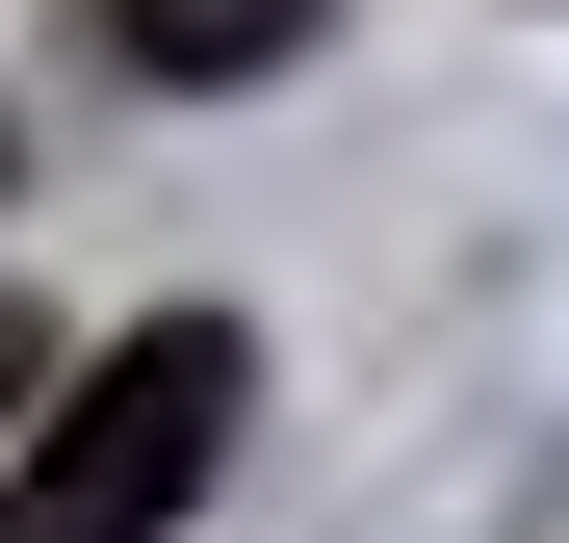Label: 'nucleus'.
<instances>
[{
	"mask_svg": "<svg viewBox=\"0 0 569 543\" xmlns=\"http://www.w3.org/2000/svg\"><path fill=\"white\" fill-rule=\"evenodd\" d=\"M233 311H156V336H104L78 362V414L0 466V543H156V517H208V466H233Z\"/></svg>",
	"mask_w": 569,
	"mask_h": 543,
	"instance_id": "obj_1",
	"label": "nucleus"
},
{
	"mask_svg": "<svg viewBox=\"0 0 569 543\" xmlns=\"http://www.w3.org/2000/svg\"><path fill=\"white\" fill-rule=\"evenodd\" d=\"M104 27H130V78H284L311 0H104Z\"/></svg>",
	"mask_w": 569,
	"mask_h": 543,
	"instance_id": "obj_2",
	"label": "nucleus"
},
{
	"mask_svg": "<svg viewBox=\"0 0 569 543\" xmlns=\"http://www.w3.org/2000/svg\"><path fill=\"white\" fill-rule=\"evenodd\" d=\"M0 389H27V311H0Z\"/></svg>",
	"mask_w": 569,
	"mask_h": 543,
	"instance_id": "obj_3",
	"label": "nucleus"
}]
</instances>
